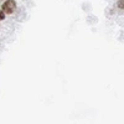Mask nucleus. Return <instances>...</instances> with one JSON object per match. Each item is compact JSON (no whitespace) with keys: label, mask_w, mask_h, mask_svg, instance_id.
I'll use <instances>...</instances> for the list:
<instances>
[{"label":"nucleus","mask_w":124,"mask_h":124,"mask_svg":"<svg viewBox=\"0 0 124 124\" xmlns=\"http://www.w3.org/2000/svg\"><path fill=\"white\" fill-rule=\"evenodd\" d=\"M15 9H16V4H15L14 0H6L3 5L4 13H8V14H13L15 11Z\"/></svg>","instance_id":"obj_1"},{"label":"nucleus","mask_w":124,"mask_h":124,"mask_svg":"<svg viewBox=\"0 0 124 124\" xmlns=\"http://www.w3.org/2000/svg\"><path fill=\"white\" fill-rule=\"evenodd\" d=\"M119 8L124 9V0H120V1H119Z\"/></svg>","instance_id":"obj_2"},{"label":"nucleus","mask_w":124,"mask_h":124,"mask_svg":"<svg viewBox=\"0 0 124 124\" xmlns=\"http://www.w3.org/2000/svg\"><path fill=\"white\" fill-rule=\"evenodd\" d=\"M4 17H5V15H4V13H3V11H0V20H3Z\"/></svg>","instance_id":"obj_3"}]
</instances>
